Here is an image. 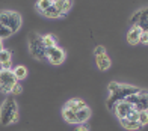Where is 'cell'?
Listing matches in <instances>:
<instances>
[{"label":"cell","instance_id":"cell-26","mask_svg":"<svg viewBox=\"0 0 148 131\" xmlns=\"http://www.w3.org/2000/svg\"><path fill=\"white\" fill-rule=\"evenodd\" d=\"M144 21H148V8L140 9V20H139V23H144Z\"/></svg>","mask_w":148,"mask_h":131},{"label":"cell","instance_id":"cell-11","mask_svg":"<svg viewBox=\"0 0 148 131\" xmlns=\"http://www.w3.org/2000/svg\"><path fill=\"white\" fill-rule=\"evenodd\" d=\"M95 63H97V68L100 71H107V69L110 68V65H112V62H110L109 56H107V53L106 54L95 56Z\"/></svg>","mask_w":148,"mask_h":131},{"label":"cell","instance_id":"cell-15","mask_svg":"<svg viewBox=\"0 0 148 131\" xmlns=\"http://www.w3.org/2000/svg\"><path fill=\"white\" fill-rule=\"evenodd\" d=\"M41 14H42L44 17H47V18H60V17H64V15L58 11V8H56L55 5H51L50 8H47L44 12H41Z\"/></svg>","mask_w":148,"mask_h":131},{"label":"cell","instance_id":"cell-18","mask_svg":"<svg viewBox=\"0 0 148 131\" xmlns=\"http://www.w3.org/2000/svg\"><path fill=\"white\" fill-rule=\"evenodd\" d=\"M121 125H123L125 130H129V131H136L140 128L139 125V122H133V121H129V119H121Z\"/></svg>","mask_w":148,"mask_h":131},{"label":"cell","instance_id":"cell-20","mask_svg":"<svg viewBox=\"0 0 148 131\" xmlns=\"http://www.w3.org/2000/svg\"><path fill=\"white\" fill-rule=\"evenodd\" d=\"M53 3H51V0H38L36 2V9L39 12H44L47 8H50Z\"/></svg>","mask_w":148,"mask_h":131},{"label":"cell","instance_id":"cell-24","mask_svg":"<svg viewBox=\"0 0 148 131\" xmlns=\"http://www.w3.org/2000/svg\"><path fill=\"white\" fill-rule=\"evenodd\" d=\"M100 54H106V47L104 45H97L94 50V56H100Z\"/></svg>","mask_w":148,"mask_h":131},{"label":"cell","instance_id":"cell-3","mask_svg":"<svg viewBox=\"0 0 148 131\" xmlns=\"http://www.w3.org/2000/svg\"><path fill=\"white\" fill-rule=\"evenodd\" d=\"M0 23L8 27L12 33H17L23 26V18L15 11H0Z\"/></svg>","mask_w":148,"mask_h":131},{"label":"cell","instance_id":"cell-12","mask_svg":"<svg viewBox=\"0 0 148 131\" xmlns=\"http://www.w3.org/2000/svg\"><path fill=\"white\" fill-rule=\"evenodd\" d=\"M88 104H86L83 100H79V98H74V100H70L68 102L65 104V109H68V110H71V112H77V110H80V109H83V107H86Z\"/></svg>","mask_w":148,"mask_h":131},{"label":"cell","instance_id":"cell-28","mask_svg":"<svg viewBox=\"0 0 148 131\" xmlns=\"http://www.w3.org/2000/svg\"><path fill=\"white\" fill-rule=\"evenodd\" d=\"M74 131H89V128L86 127L85 124H79V125H77V128L74 130Z\"/></svg>","mask_w":148,"mask_h":131},{"label":"cell","instance_id":"cell-4","mask_svg":"<svg viewBox=\"0 0 148 131\" xmlns=\"http://www.w3.org/2000/svg\"><path fill=\"white\" fill-rule=\"evenodd\" d=\"M27 44H29V51L30 54L38 59V60H45L47 54H45V47L42 44V35L39 33H30L29 39H27Z\"/></svg>","mask_w":148,"mask_h":131},{"label":"cell","instance_id":"cell-25","mask_svg":"<svg viewBox=\"0 0 148 131\" xmlns=\"http://www.w3.org/2000/svg\"><path fill=\"white\" fill-rule=\"evenodd\" d=\"M139 20H140V11H138L136 14H134V15L130 18V24H132V26H138Z\"/></svg>","mask_w":148,"mask_h":131},{"label":"cell","instance_id":"cell-22","mask_svg":"<svg viewBox=\"0 0 148 131\" xmlns=\"http://www.w3.org/2000/svg\"><path fill=\"white\" fill-rule=\"evenodd\" d=\"M11 35H14L12 32L8 29V27H5V26L0 23V39H5V38H9Z\"/></svg>","mask_w":148,"mask_h":131},{"label":"cell","instance_id":"cell-2","mask_svg":"<svg viewBox=\"0 0 148 131\" xmlns=\"http://www.w3.org/2000/svg\"><path fill=\"white\" fill-rule=\"evenodd\" d=\"M20 117L18 104L14 96H8L0 106V124L3 127H8L11 124H15Z\"/></svg>","mask_w":148,"mask_h":131},{"label":"cell","instance_id":"cell-13","mask_svg":"<svg viewBox=\"0 0 148 131\" xmlns=\"http://www.w3.org/2000/svg\"><path fill=\"white\" fill-rule=\"evenodd\" d=\"M58 8V11L60 12L62 15H66L70 12L71 9V6H73V0H60V2H56V3H53Z\"/></svg>","mask_w":148,"mask_h":131},{"label":"cell","instance_id":"cell-29","mask_svg":"<svg viewBox=\"0 0 148 131\" xmlns=\"http://www.w3.org/2000/svg\"><path fill=\"white\" fill-rule=\"evenodd\" d=\"M0 67H2V69H12V62L3 63V65H0Z\"/></svg>","mask_w":148,"mask_h":131},{"label":"cell","instance_id":"cell-27","mask_svg":"<svg viewBox=\"0 0 148 131\" xmlns=\"http://www.w3.org/2000/svg\"><path fill=\"white\" fill-rule=\"evenodd\" d=\"M139 44H148V32H142L139 38Z\"/></svg>","mask_w":148,"mask_h":131},{"label":"cell","instance_id":"cell-6","mask_svg":"<svg viewBox=\"0 0 148 131\" xmlns=\"http://www.w3.org/2000/svg\"><path fill=\"white\" fill-rule=\"evenodd\" d=\"M17 83V78L12 74V69H2L0 68V92L11 94L14 84Z\"/></svg>","mask_w":148,"mask_h":131},{"label":"cell","instance_id":"cell-19","mask_svg":"<svg viewBox=\"0 0 148 131\" xmlns=\"http://www.w3.org/2000/svg\"><path fill=\"white\" fill-rule=\"evenodd\" d=\"M8 62H12V53L9 50H2L0 51V65L8 63Z\"/></svg>","mask_w":148,"mask_h":131},{"label":"cell","instance_id":"cell-8","mask_svg":"<svg viewBox=\"0 0 148 131\" xmlns=\"http://www.w3.org/2000/svg\"><path fill=\"white\" fill-rule=\"evenodd\" d=\"M134 110V107L132 106L130 102H127V101H121L118 102L115 107H113V113L116 115V117L121 121V119H125L127 116H129V113H132Z\"/></svg>","mask_w":148,"mask_h":131},{"label":"cell","instance_id":"cell-7","mask_svg":"<svg viewBox=\"0 0 148 131\" xmlns=\"http://www.w3.org/2000/svg\"><path fill=\"white\" fill-rule=\"evenodd\" d=\"M45 54H47V60H49L51 65H55V67H58V65L64 63L65 62V57H66V51L64 48L60 47H51V48H47L45 50Z\"/></svg>","mask_w":148,"mask_h":131},{"label":"cell","instance_id":"cell-14","mask_svg":"<svg viewBox=\"0 0 148 131\" xmlns=\"http://www.w3.org/2000/svg\"><path fill=\"white\" fill-rule=\"evenodd\" d=\"M12 74L17 78V81L24 80V78L27 77V68H26L24 65H17V67H14V69H12Z\"/></svg>","mask_w":148,"mask_h":131},{"label":"cell","instance_id":"cell-16","mask_svg":"<svg viewBox=\"0 0 148 131\" xmlns=\"http://www.w3.org/2000/svg\"><path fill=\"white\" fill-rule=\"evenodd\" d=\"M42 44L45 48H51V47H56L58 45V39L55 35H42Z\"/></svg>","mask_w":148,"mask_h":131},{"label":"cell","instance_id":"cell-1","mask_svg":"<svg viewBox=\"0 0 148 131\" xmlns=\"http://www.w3.org/2000/svg\"><path fill=\"white\" fill-rule=\"evenodd\" d=\"M140 88L136 86H132V84H127V83H118V81H110L109 86H107V101H106V106L109 110H113V107L116 106L118 102L124 101L129 95L132 94H136Z\"/></svg>","mask_w":148,"mask_h":131},{"label":"cell","instance_id":"cell-21","mask_svg":"<svg viewBox=\"0 0 148 131\" xmlns=\"http://www.w3.org/2000/svg\"><path fill=\"white\" fill-rule=\"evenodd\" d=\"M138 122L140 127L148 125V112H139L138 113Z\"/></svg>","mask_w":148,"mask_h":131},{"label":"cell","instance_id":"cell-10","mask_svg":"<svg viewBox=\"0 0 148 131\" xmlns=\"http://www.w3.org/2000/svg\"><path fill=\"white\" fill-rule=\"evenodd\" d=\"M91 116H92V110L86 106L83 109H80L76 112V119H77V125L79 124H86L89 119H91Z\"/></svg>","mask_w":148,"mask_h":131},{"label":"cell","instance_id":"cell-5","mask_svg":"<svg viewBox=\"0 0 148 131\" xmlns=\"http://www.w3.org/2000/svg\"><path fill=\"white\" fill-rule=\"evenodd\" d=\"M124 101L130 102L138 112H148V90L147 89H139L136 94H132L125 98Z\"/></svg>","mask_w":148,"mask_h":131},{"label":"cell","instance_id":"cell-30","mask_svg":"<svg viewBox=\"0 0 148 131\" xmlns=\"http://www.w3.org/2000/svg\"><path fill=\"white\" fill-rule=\"evenodd\" d=\"M2 50H5V47H3V39H0V51Z\"/></svg>","mask_w":148,"mask_h":131},{"label":"cell","instance_id":"cell-31","mask_svg":"<svg viewBox=\"0 0 148 131\" xmlns=\"http://www.w3.org/2000/svg\"><path fill=\"white\" fill-rule=\"evenodd\" d=\"M56 2H60V0H51V3H56Z\"/></svg>","mask_w":148,"mask_h":131},{"label":"cell","instance_id":"cell-9","mask_svg":"<svg viewBox=\"0 0 148 131\" xmlns=\"http://www.w3.org/2000/svg\"><path fill=\"white\" fill-rule=\"evenodd\" d=\"M142 35V29L139 26H132L130 30L127 32V42L130 45H136L139 44V38Z\"/></svg>","mask_w":148,"mask_h":131},{"label":"cell","instance_id":"cell-17","mask_svg":"<svg viewBox=\"0 0 148 131\" xmlns=\"http://www.w3.org/2000/svg\"><path fill=\"white\" fill-rule=\"evenodd\" d=\"M62 117L68 122V124H76L77 125V119H76V112H71L68 109H62Z\"/></svg>","mask_w":148,"mask_h":131},{"label":"cell","instance_id":"cell-23","mask_svg":"<svg viewBox=\"0 0 148 131\" xmlns=\"http://www.w3.org/2000/svg\"><path fill=\"white\" fill-rule=\"evenodd\" d=\"M21 92H23V86H21V83L17 81V83L14 84V88H12V90H11L9 95H20Z\"/></svg>","mask_w":148,"mask_h":131}]
</instances>
